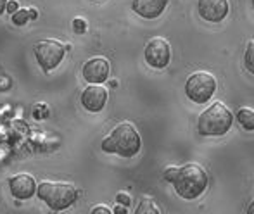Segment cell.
<instances>
[{"mask_svg": "<svg viewBox=\"0 0 254 214\" xmlns=\"http://www.w3.org/2000/svg\"><path fill=\"white\" fill-rule=\"evenodd\" d=\"M164 180L175 187V192L185 201L201 197L207 188V173L201 164L189 162L185 166H168L164 169Z\"/></svg>", "mask_w": 254, "mask_h": 214, "instance_id": "cell-1", "label": "cell"}, {"mask_svg": "<svg viewBox=\"0 0 254 214\" xmlns=\"http://www.w3.org/2000/svg\"><path fill=\"white\" fill-rule=\"evenodd\" d=\"M101 149L107 154H116L121 158H133L140 152L142 140L137 128L131 123H120L111 130V133L102 140Z\"/></svg>", "mask_w": 254, "mask_h": 214, "instance_id": "cell-2", "label": "cell"}, {"mask_svg": "<svg viewBox=\"0 0 254 214\" xmlns=\"http://www.w3.org/2000/svg\"><path fill=\"white\" fill-rule=\"evenodd\" d=\"M37 195L40 201H44L52 211H64L71 208L78 201V190L74 185L66 183V181H42L37 187Z\"/></svg>", "mask_w": 254, "mask_h": 214, "instance_id": "cell-3", "label": "cell"}, {"mask_svg": "<svg viewBox=\"0 0 254 214\" xmlns=\"http://www.w3.org/2000/svg\"><path fill=\"white\" fill-rule=\"evenodd\" d=\"M234 114L223 102H213L204 109L197 121V131L204 137H221L234 124Z\"/></svg>", "mask_w": 254, "mask_h": 214, "instance_id": "cell-4", "label": "cell"}, {"mask_svg": "<svg viewBox=\"0 0 254 214\" xmlns=\"http://www.w3.org/2000/svg\"><path fill=\"white\" fill-rule=\"evenodd\" d=\"M216 87V78L209 71H195L187 78L185 94L194 104H206L213 99Z\"/></svg>", "mask_w": 254, "mask_h": 214, "instance_id": "cell-5", "label": "cell"}, {"mask_svg": "<svg viewBox=\"0 0 254 214\" xmlns=\"http://www.w3.org/2000/svg\"><path fill=\"white\" fill-rule=\"evenodd\" d=\"M66 45L61 44L59 40L47 38V40H40L35 44L33 52L37 57V62L44 71H52L63 62L64 55H66Z\"/></svg>", "mask_w": 254, "mask_h": 214, "instance_id": "cell-6", "label": "cell"}, {"mask_svg": "<svg viewBox=\"0 0 254 214\" xmlns=\"http://www.w3.org/2000/svg\"><path fill=\"white\" fill-rule=\"evenodd\" d=\"M145 62L154 69H163L171 60V47L170 42L163 37H154L147 42L144 49Z\"/></svg>", "mask_w": 254, "mask_h": 214, "instance_id": "cell-7", "label": "cell"}, {"mask_svg": "<svg viewBox=\"0 0 254 214\" xmlns=\"http://www.w3.org/2000/svg\"><path fill=\"white\" fill-rule=\"evenodd\" d=\"M109 60L106 57H92L81 67V76L88 85H102L109 78Z\"/></svg>", "mask_w": 254, "mask_h": 214, "instance_id": "cell-8", "label": "cell"}, {"mask_svg": "<svg viewBox=\"0 0 254 214\" xmlns=\"http://www.w3.org/2000/svg\"><path fill=\"white\" fill-rule=\"evenodd\" d=\"M9 192L17 201H28L37 194V180L28 173H17L9 178Z\"/></svg>", "mask_w": 254, "mask_h": 214, "instance_id": "cell-9", "label": "cell"}, {"mask_svg": "<svg viewBox=\"0 0 254 214\" xmlns=\"http://www.w3.org/2000/svg\"><path fill=\"white\" fill-rule=\"evenodd\" d=\"M109 94H107V88L104 85H88L83 92H81V106L88 112H101L106 107Z\"/></svg>", "mask_w": 254, "mask_h": 214, "instance_id": "cell-10", "label": "cell"}, {"mask_svg": "<svg viewBox=\"0 0 254 214\" xmlns=\"http://www.w3.org/2000/svg\"><path fill=\"white\" fill-rule=\"evenodd\" d=\"M197 10L204 21L221 23L230 12V2L228 0H199Z\"/></svg>", "mask_w": 254, "mask_h": 214, "instance_id": "cell-11", "label": "cell"}, {"mask_svg": "<svg viewBox=\"0 0 254 214\" xmlns=\"http://www.w3.org/2000/svg\"><path fill=\"white\" fill-rule=\"evenodd\" d=\"M170 0H133L131 10L144 19H156L164 12Z\"/></svg>", "mask_w": 254, "mask_h": 214, "instance_id": "cell-12", "label": "cell"}, {"mask_svg": "<svg viewBox=\"0 0 254 214\" xmlns=\"http://www.w3.org/2000/svg\"><path fill=\"white\" fill-rule=\"evenodd\" d=\"M235 119L244 130L254 131V109L251 107H241L235 114Z\"/></svg>", "mask_w": 254, "mask_h": 214, "instance_id": "cell-13", "label": "cell"}, {"mask_svg": "<svg viewBox=\"0 0 254 214\" xmlns=\"http://www.w3.org/2000/svg\"><path fill=\"white\" fill-rule=\"evenodd\" d=\"M135 214H161V211L152 199L144 197L140 202H138L137 209H135Z\"/></svg>", "mask_w": 254, "mask_h": 214, "instance_id": "cell-14", "label": "cell"}, {"mask_svg": "<svg viewBox=\"0 0 254 214\" xmlns=\"http://www.w3.org/2000/svg\"><path fill=\"white\" fill-rule=\"evenodd\" d=\"M244 66L251 74H254V40H251L244 52Z\"/></svg>", "mask_w": 254, "mask_h": 214, "instance_id": "cell-15", "label": "cell"}, {"mask_svg": "<svg viewBox=\"0 0 254 214\" xmlns=\"http://www.w3.org/2000/svg\"><path fill=\"white\" fill-rule=\"evenodd\" d=\"M30 21V16H28V9H19L16 14H12V23L16 26H24V24Z\"/></svg>", "mask_w": 254, "mask_h": 214, "instance_id": "cell-16", "label": "cell"}, {"mask_svg": "<svg viewBox=\"0 0 254 214\" xmlns=\"http://www.w3.org/2000/svg\"><path fill=\"white\" fill-rule=\"evenodd\" d=\"M33 116L37 119H45L49 116V107L44 104V102H38L37 106L33 107Z\"/></svg>", "mask_w": 254, "mask_h": 214, "instance_id": "cell-17", "label": "cell"}, {"mask_svg": "<svg viewBox=\"0 0 254 214\" xmlns=\"http://www.w3.org/2000/svg\"><path fill=\"white\" fill-rule=\"evenodd\" d=\"M73 30H74V33H78V35H83L85 31L88 30V24H87V21H85L83 17H74V21H73Z\"/></svg>", "mask_w": 254, "mask_h": 214, "instance_id": "cell-18", "label": "cell"}, {"mask_svg": "<svg viewBox=\"0 0 254 214\" xmlns=\"http://www.w3.org/2000/svg\"><path fill=\"white\" fill-rule=\"evenodd\" d=\"M116 204L125 206V208H130V204H131V197L127 194V192H120V194L116 195Z\"/></svg>", "mask_w": 254, "mask_h": 214, "instance_id": "cell-19", "label": "cell"}, {"mask_svg": "<svg viewBox=\"0 0 254 214\" xmlns=\"http://www.w3.org/2000/svg\"><path fill=\"white\" fill-rule=\"evenodd\" d=\"M90 214H113V211H111V209L107 208V206L99 204V206H95V208H92Z\"/></svg>", "mask_w": 254, "mask_h": 214, "instance_id": "cell-20", "label": "cell"}, {"mask_svg": "<svg viewBox=\"0 0 254 214\" xmlns=\"http://www.w3.org/2000/svg\"><path fill=\"white\" fill-rule=\"evenodd\" d=\"M19 9H21V7H19V2H17V0H9V2H7L5 10H7L9 14H16Z\"/></svg>", "mask_w": 254, "mask_h": 214, "instance_id": "cell-21", "label": "cell"}, {"mask_svg": "<svg viewBox=\"0 0 254 214\" xmlns=\"http://www.w3.org/2000/svg\"><path fill=\"white\" fill-rule=\"evenodd\" d=\"M28 16H30V21L31 19H37V17H38V10L35 9V7H30V9H28Z\"/></svg>", "mask_w": 254, "mask_h": 214, "instance_id": "cell-22", "label": "cell"}, {"mask_svg": "<svg viewBox=\"0 0 254 214\" xmlns=\"http://www.w3.org/2000/svg\"><path fill=\"white\" fill-rule=\"evenodd\" d=\"M113 214H128V213H127V208H125V206L116 204V208H114Z\"/></svg>", "mask_w": 254, "mask_h": 214, "instance_id": "cell-23", "label": "cell"}, {"mask_svg": "<svg viewBox=\"0 0 254 214\" xmlns=\"http://www.w3.org/2000/svg\"><path fill=\"white\" fill-rule=\"evenodd\" d=\"M7 2H9V0H0V16H2V12H3V10H5Z\"/></svg>", "mask_w": 254, "mask_h": 214, "instance_id": "cell-24", "label": "cell"}, {"mask_svg": "<svg viewBox=\"0 0 254 214\" xmlns=\"http://www.w3.org/2000/svg\"><path fill=\"white\" fill-rule=\"evenodd\" d=\"M248 214H254V201L249 204V208H248Z\"/></svg>", "mask_w": 254, "mask_h": 214, "instance_id": "cell-25", "label": "cell"}, {"mask_svg": "<svg viewBox=\"0 0 254 214\" xmlns=\"http://www.w3.org/2000/svg\"><path fill=\"white\" fill-rule=\"evenodd\" d=\"M251 2H253V9H254V0H251Z\"/></svg>", "mask_w": 254, "mask_h": 214, "instance_id": "cell-26", "label": "cell"}]
</instances>
